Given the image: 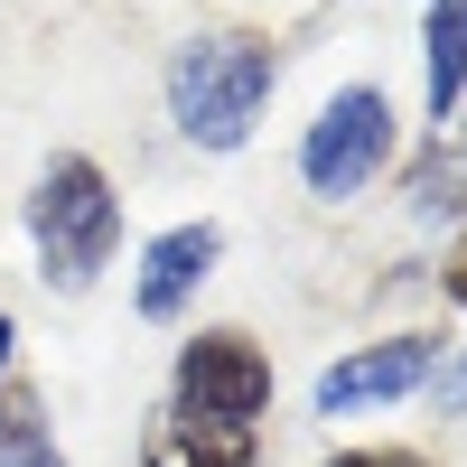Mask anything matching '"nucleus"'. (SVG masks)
Returning <instances> with one entry per match:
<instances>
[{"mask_svg": "<svg viewBox=\"0 0 467 467\" xmlns=\"http://www.w3.org/2000/svg\"><path fill=\"white\" fill-rule=\"evenodd\" d=\"M271 85H281V47L262 28H206L169 57V122L197 140V150H244Z\"/></svg>", "mask_w": 467, "mask_h": 467, "instance_id": "nucleus-1", "label": "nucleus"}, {"mask_svg": "<svg viewBox=\"0 0 467 467\" xmlns=\"http://www.w3.org/2000/svg\"><path fill=\"white\" fill-rule=\"evenodd\" d=\"M28 244H37V281L85 299L112 253H122V187H112L85 150H57L28 187Z\"/></svg>", "mask_w": 467, "mask_h": 467, "instance_id": "nucleus-2", "label": "nucleus"}, {"mask_svg": "<svg viewBox=\"0 0 467 467\" xmlns=\"http://www.w3.org/2000/svg\"><path fill=\"white\" fill-rule=\"evenodd\" d=\"M393 140H402L393 94H383V85H337V94L318 103V122H308V140H299V187H308L318 206L365 197V187L393 169Z\"/></svg>", "mask_w": 467, "mask_h": 467, "instance_id": "nucleus-3", "label": "nucleus"}, {"mask_svg": "<svg viewBox=\"0 0 467 467\" xmlns=\"http://www.w3.org/2000/svg\"><path fill=\"white\" fill-rule=\"evenodd\" d=\"M169 411L187 420H253L271 411V346L253 327H197L169 365Z\"/></svg>", "mask_w": 467, "mask_h": 467, "instance_id": "nucleus-4", "label": "nucleus"}, {"mask_svg": "<svg viewBox=\"0 0 467 467\" xmlns=\"http://www.w3.org/2000/svg\"><path fill=\"white\" fill-rule=\"evenodd\" d=\"M440 374V337L431 327H402V337H374V346H346V356L318 374V420H346V411H383V402H411L420 383Z\"/></svg>", "mask_w": 467, "mask_h": 467, "instance_id": "nucleus-5", "label": "nucleus"}, {"mask_svg": "<svg viewBox=\"0 0 467 467\" xmlns=\"http://www.w3.org/2000/svg\"><path fill=\"white\" fill-rule=\"evenodd\" d=\"M215 262H224V224H206V215L150 234V244H140V271H131V308H140V318H178V308L215 281Z\"/></svg>", "mask_w": 467, "mask_h": 467, "instance_id": "nucleus-6", "label": "nucleus"}, {"mask_svg": "<svg viewBox=\"0 0 467 467\" xmlns=\"http://www.w3.org/2000/svg\"><path fill=\"white\" fill-rule=\"evenodd\" d=\"M140 467H262V431H244V420L160 411V420L140 431Z\"/></svg>", "mask_w": 467, "mask_h": 467, "instance_id": "nucleus-7", "label": "nucleus"}, {"mask_svg": "<svg viewBox=\"0 0 467 467\" xmlns=\"http://www.w3.org/2000/svg\"><path fill=\"white\" fill-rule=\"evenodd\" d=\"M420 85H431V122H449L467 94V0H431L420 19Z\"/></svg>", "mask_w": 467, "mask_h": 467, "instance_id": "nucleus-8", "label": "nucleus"}, {"mask_svg": "<svg viewBox=\"0 0 467 467\" xmlns=\"http://www.w3.org/2000/svg\"><path fill=\"white\" fill-rule=\"evenodd\" d=\"M0 467H66V449L47 440V393L37 383L0 393Z\"/></svg>", "mask_w": 467, "mask_h": 467, "instance_id": "nucleus-9", "label": "nucleus"}, {"mask_svg": "<svg viewBox=\"0 0 467 467\" xmlns=\"http://www.w3.org/2000/svg\"><path fill=\"white\" fill-rule=\"evenodd\" d=\"M458 197H467V160H458V140H431V150L402 169V206H411V215H440V206H458Z\"/></svg>", "mask_w": 467, "mask_h": 467, "instance_id": "nucleus-10", "label": "nucleus"}, {"mask_svg": "<svg viewBox=\"0 0 467 467\" xmlns=\"http://www.w3.org/2000/svg\"><path fill=\"white\" fill-rule=\"evenodd\" d=\"M440 290H449V308L467 318V215H458V244H449V262H440Z\"/></svg>", "mask_w": 467, "mask_h": 467, "instance_id": "nucleus-11", "label": "nucleus"}, {"mask_svg": "<svg viewBox=\"0 0 467 467\" xmlns=\"http://www.w3.org/2000/svg\"><path fill=\"white\" fill-rule=\"evenodd\" d=\"M318 467H431V458H420V449H337Z\"/></svg>", "mask_w": 467, "mask_h": 467, "instance_id": "nucleus-12", "label": "nucleus"}, {"mask_svg": "<svg viewBox=\"0 0 467 467\" xmlns=\"http://www.w3.org/2000/svg\"><path fill=\"white\" fill-rule=\"evenodd\" d=\"M10 356H19V327H10V308H0V393L19 383V374H10Z\"/></svg>", "mask_w": 467, "mask_h": 467, "instance_id": "nucleus-13", "label": "nucleus"}, {"mask_svg": "<svg viewBox=\"0 0 467 467\" xmlns=\"http://www.w3.org/2000/svg\"><path fill=\"white\" fill-rule=\"evenodd\" d=\"M458 112H467V94H458ZM458 160H467V131H458Z\"/></svg>", "mask_w": 467, "mask_h": 467, "instance_id": "nucleus-14", "label": "nucleus"}]
</instances>
